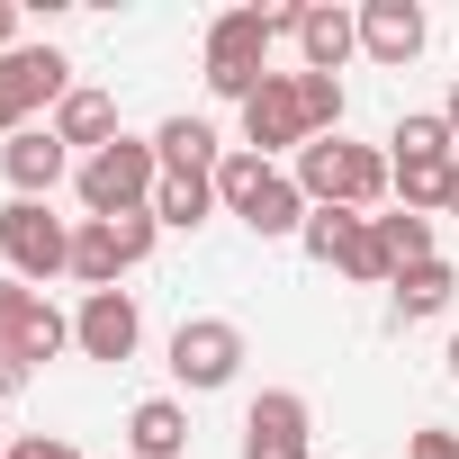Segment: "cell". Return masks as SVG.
<instances>
[{
  "label": "cell",
  "mask_w": 459,
  "mask_h": 459,
  "mask_svg": "<svg viewBox=\"0 0 459 459\" xmlns=\"http://www.w3.org/2000/svg\"><path fill=\"white\" fill-rule=\"evenodd\" d=\"M298 108H307L316 135H342V82L333 73H298Z\"/></svg>",
  "instance_id": "cb8c5ba5"
},
{
  "label": "cell",
  "mask_w": 459,
  "mask_h": 459,
  "mask_svg": "<svg viewBox=\"0 0 459 459\" xmlns=\"http://www.w3.org/2000/svg\"><path fill=\"white\" fill-rule=\"evenodd\" d=\"M450 378H459V333H450Z\"/></svg>",
  "instance_id": "4dcf8cb0"
},
{
  "label": "cell",
  "mask_w": 459,
  "mask_h": 459,
  "mask_svg": "<svg viewBox=\"0 0 459 459\" xmlns=\"http://www.w3.org/2000/svg\"><path fill=\"white\" fill-rule=\"evenodd\" d=\"M0 459H10V450H0Z\"/></svg>",
  "instance_id": "d6a6232c"
},
{
  "label": "cell",
  "mask_w": 459,
  "mask_h": 459,
  "mask_svg": "<svg viewBox=\"0 0 459 459\" xmlns=\"http://www.w3.org/2000/svg\"><path fill=\"white\" fill-rule=\"evenodd\" d=\"M235 369H244V325H235V316H180V333H171V378H180L189 396L235 387Z\"/></svg>",
  "instance_id": "ba28073f"
},
{
  "label": "cell",
  "mask_w": 459,
  "mask_h": 459,
  "mask_svg": "<svg viewBox=\"0 0 459 459\" xmlns=\"http://www.w3.org/2000/svg\"><path fill=\"white\" fill-rule=\"evenodd\" d=\"M342 235H351V207H316V216H307V235H298V244H307V253H316V262L333 271V253H342Z\"/></svg>",
  "instance_id": "d4e9b609"
},
{
  "label": "cell",
  "mask_w": 459,
  "mask_h": 459,
  "mask_svg": "<svg viewBox=\"0 0 459 459\" xmlns=\"http://www.w3.org/2000/svg\"><path fill=\"white\" fill-rule=\"evenodd\" d=\"M64 351H73V316L28 280H0V360L37 369V360H64Z\"/></svg>",
  "instance_id": "52a82bcc"
},
{
  "label": "cell",
  "mask_w": 459,
  "mask_h": 459,
  "mask_svg": "<svg viewBox=\"0 0 459 459\" xmlns=\"http://www.w3.org/2000/svg\"><path fill=\"white\" fill-rule=\"evenodd\" d=\"M423 37H432V19L414 10V0H360V55H369V64L405 73V64L423 55Z\"/></svg>",
  "instance_id": "7c38bea8"
},
{
  "label": "cell",
  "mask_w": 459,
  "mask_h": 459,
  "mask_svg": "<svg viewBox=\"0 0 459 459\" xmlns=\"http://www.w3.org/2000/svg\"><path fill=\"white\" fill-rule=\"evenodd\" d=\"M298 55H307V73H342V64L360 55V10H333V0H316V10L298 19Z\"/></svg>",
  "instance_id": "5bb4252c"
},
{
  "label": "cell",
  "mask_w": 459,
  "mask_h": 459,
  "mask_svg": "<svg viewBox=\"0 0 459 459\" xmlns=\"http://www.w3.org/2000/svg\"><path fill=\"white\" fill-rule=\"evenodd\" d=\"M244 459H316V405L298 387H262L244 405Z\"/></svg>",
  "instance_id": "9c48e42d"
},
{
  "label": "cell",
  "mask_w": 459,
  "mask_h": 459,
  "mask_svg": "<svg viewBox=\"0 0 459 459\" xmlns=\"http://www.w3.org/2000/svg\"><path fill=\"white\" fill-rule=\"evenodd\" d=\"M0 171H10V198H55V180L73 171V144L55 126H19L0 144Z\"/></svg>",
  "instance_id": "4fadbf2b"
},
{
  "label": "cell",
  "mask_w": 459,
  "mask_h": 459,
  "mask_svg": "<svg viewBox=\"0 0 459 459\" xmlns=\"http://www.w3.org/2000/svg\"><path fill=\"white\" fill-rule=\"evenodd\" d=\"M126 450H135V459H180V450H189V405H180V396H144V405L126 414Z\"/></svg>",
  "instance_id": "2e32d148"
},
{
  "label": "cell",
  "mask_w": 459,
  "mask_h": 459,
  "mask_svg": "<svg viewBox=\"0 0 459 459\" xmlns=\"http://www.w3.org/2000/svg\"><path fill=\"white\" fill-rule=\"evenodd\" d=\"M19 46V10H10V0H0V55H10Z\"/></svg>",
  "instance_id": "f1b7e54d"
},
{
  "label": "cell",
  "mask_w": 459,
  "mask_h": 459,
  "mask_svg": "<svg viewBox=\"0 0 459 459\" xmlns=\"http://www.w3.org/2000/svg\"><path fill=\"white\" fill-rule=\"evenodd\" d=\"M333 271H342V280H360V289H396V271H387V253H378V225H369V216H351V235H342Z\"/></svg>",
  "instance_id": "603a6c76"
},
{
  "label": "cell",
  "mask_w": 459,
  "mask_h": 459,
  "mask_svg": "<svg viewBox=\"0 0 459 459\" xmlns=\"http://www.w3.org/2000/svg\"><path fill=\"white\" fill-rule=\"evenodd\" d=\"M369 225H378V253H387V271H414V262H432V216L396 207V216H369Z\"/></svg>",
  "instance_id": "7402d4cb"
},
{
  "label": "cell",
  "mask_w": 459,
  "mask_h": 459,
  "mask_svg": "<svg viewBox=\"0 0 459 459\" xmlns=\"http://www.w3.org/2000/svg\"><path fill=\"white\" fill-rule=\"evenodd\" d=\"M450 216H459V171H450Z\"/></svg>",
  "instance_id": "1f68e13d"
},
{
  "label": "cell",
  "mask_w": 459,
  "mask_h": 459,
  "mask_svg": "<svg viewBox=\"0 0 459 459\" xmlns=\"http://www.w3.org/2000/svg\"><path fill=\"white\" fill-rule=\"evenodd\" d=\"M450 298H459V271L432 253V262H414V271H396V325H423V316H450Z\"/></svg>",
  "instance_id": "d6986e66"
},
{
  "label": "cell",
  "mask_w": 459,
  "mask_h": 459,
  "mask_svg": "<svg viewBox=\"0 0 459 459\" xmlns=\"http://www.w3.org/2000/svg\"><path fill=\"white\" fill-rule=\"evenodd\" d=\"M73 280H82V298H100V289H117V280H126V253H117V235H108L100 216L73 235Z\"/></svg>",
  "instance_id": "ffe728a7"
},
{
  "label": "cell",
  "mask_w": 459,
  "mask_h": 459,
  "mask_svg": "<svg viewBox=\"0 0 459 459\" xmlns=\"http://www.w3.org/2000/svg\"><path fill=\"white\" fill-rule=\"evenodd\" d=\"M289 180L307 189V207H351V216H369V207L387 198V153H378V144H351V135H316Z\"/></svg>",
  "instance_id": "7a4b0ae2"
},
{
  "label": "cell",
  "mask_w": 459,
  "mask_h": 459,
  "mask_svg": "<svg viewBox=\"0 0 459 459\" xmlns=\"http://www.w3.org/2000/svg\"><path fill=\"white\" fill-rule=\"evenodd\" d=\"M441 126L459 135V73H450V100H441Z\"/></svg>",
  "instance_id": "f546056e"
},
{
  "label": "cell",
  "mask_w": 459,
  "mask_h": 459,
  "mask_svg": "<svg viewBox=\"0 0 459 459\" xmlns=\"http://www.w3.org/2000/svg\"><path fill=\"white\" fill-rule=\"evenodd\" d=\"M0 262H10V280H28V289L73 280V225L46 216V198H10L0 207Z\"/></svg>",
  "instance_id": "5b68a950"
},
{
  "label": "cell",
  "mask_w": 459,
  "mask_h": 459,
  "mask_svg": "<svg viewBox=\"0 0 459 459\" xmlns=\"http://www.w3.org/2000/svg\"><path fill=\"white\" fill-rule=\"evenodd\" d=\"M135 342H144V316H135L126 289H100V298L73 307V351L82 360H135Z\"/></svg>",
  "instance_id": "8fae6325"
},
{
  "label": "cell",
  "mask_w": 459,
  "mask_h": 459,
  "mask_svg": "<svg viewBox=\"0 0 459 459\" xmlns=\"http://www.w3.org/2000/svg\"><path fill=\"white\" fill-rule=\"evenodd\" d=\"M216 207L225 216H244L262 244H280V235H307V189L280 171V162H262V153H225L216 162Z\"/></svg>",
  "instance_id": "6da1fadb"
},
{
  "label": "cell",
  "mask_w": 459,
  "mask_h": 459,
  "mask_svg": "<svg viewBox=\"0 0 459 459\" xmlns=\"http://www.w3.org/2000/svg\"><path fill=\"white\" fill-rule=\"evenodd\" d=\"M73 189H82V207H91L100 225L153 207V189H162V153H153V135H117L108 153H91V162L73 171Z\"/></svg>",
  "instance_id": "277c9868"
},
{
  "label": "cell",
  "mask_w": 459,
  "mask_h": 459,
  "mask_svg": "<svg viewBox=\"0 0 459 459\" xmlns=\"http://www.w3.org/2000/svg\"><path fill=\"white\" fill-rule=\"evenodd\" d=\"M441 153H459V135L441 126V108H405L396 135H387V162H441Z\"/></svg>",
  "instance_id": "44dd1931"
},
{
  "label": "cell",
  "mask_w": 459,
  "mask_h": 459,
  "mask_svg": "<svg viewBox=\"0 0 459 459\" xmlns=\"http://www.w3.org/2000/svg\"><path fill=\"white\" fill-rule=\"evenodd\" d=\"M405 459H459V432H441V423H423V432H414V450H405Z\"/></svg>",
  "instance_id": "83f0119b"
},
{
  "label": "cell",
  "mask_w": 459,
  "mask_h": 459,
  "mask_svg": "<svg viewBox=\"0 0 459 459\" xmlns=\"http://www.w3.org/2000/svg\"><path fill=\"white\" fill-rule=\"evenodd\" d=\"M207 216H216V180H207V171H162V189H153V225L198 235Z\"/></svg>",
  "instance_id": "e0dca14e"
},
{
  "label": "cell",
  "mask_w": 459,
  "mask_h": 459,
  "mask_svg": "<svg viewBox=\"0 0 459 459\" xmlns=\"http://www.w3.org/2000/svg\"><path fill=\"white\" fill-rule=\"evenodd\" d=\"M316 144V126H307V108H298V73H271L253 100H244V153H307Z\"/></svg>",
  "instance_id": "30bf717a"
},
{
  "label": "cell",
  "mask_w": 459,
  "mask_h": 459,
  "mask_svg": "<svg viewBox=\"0 0 459 459\" xmlns=\"http://www.w3.org/2000/svg\"><path fill=\"white\" fill-rule=\"evenodd\" d=\"M108 235H117V253H126V271L153 253V235H162V225H153V207H135V216H108Z\"/></svg>",
  "instance_id": "484cf974"
},
{
  "label": "cell",
  "mask_w": 459,
  "mask_h": 459,
  "mask_svg": "<svg viewBox=\"0 0 459 459\" xmlns=\"http://www.w3.org/2000/svg\"><path fill=\"white\" fill-rule=\"evenodd\" d=\"M46 126H55L64 144H82V162H91V153H108V144L126 135V126H117V100H108V91H73V100H64V108H55Z\"/></svg>",
  "instance_id": "9a60e30c"
},
{
  "label": "cell",
  "mask_w": 459,
  "mask_h": 459,
  "mask_svg": "<svg viewBox=\"0 0 459 459\" xmlns=\"http://www.w3.org/2000/svg\"><path fill=\"white\" fill-rule=\"evenodd\" d=\"M10 459H82V441H64V432H19Z\"/></svg>",
  "instance_id": "4316f807"
},
{
  "label": "cell",
  "mask_w": 459,
  "mask_h": 459,
  "mask_svg": "<svg viewBox=\"0 0 459 459\" xmlns=\"http://www.w3.org/2000/svg\"><path fill=\"white\" fill-rule=\"evenodd\" d=\"M271 37H280V28H271V10H225V19L207 28V46H198V64H207V91L244 108V100L271 82Z\"/></svg>",
  "instance_id": "3957f363"
},
{
  "label": "cell",
  "mask_w": 459,
  "mask_h": 459,
  "mask_svg": "<svg viewBox=\"0 0 459 459\" xmlns=\"http://www.w3.org/2000/svg\"><path fill=\"white\" fill-rule=\"evenodd\" d=\"M153 153H162V171H207V180H216V162H225V144H216L207 117H162V126H153Z\"/></svg>",
  "instance_id": "ac0fdd59"
},
{
  "label": "cell",
  "mask_w": 459,
  "mask_h": 459,
  "mask_svg": "<svg viewBox=\"0 0 459 459\" xmlns=\"http://www.w3.org/2000/svg\"><path fill=\"white\" fill-rule=\"evenodd\" d=\"M73 100V64L55 46H10L0 55V144L19 126H37V108H64Z\"/></svg>",
  "instance_id": "8992f818"
}]
</instances>
